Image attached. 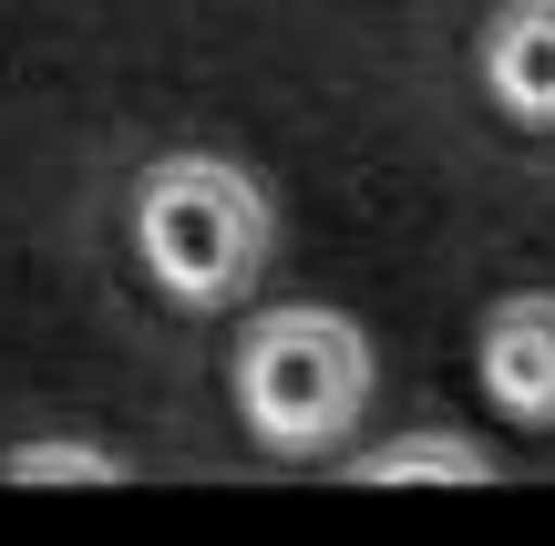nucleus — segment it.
<instances>
[{
	"mask_svg": "<svg viewBox=\"0 0 555 546\" xmlns=\"http://www.w3.org/2000/svg\"><path fill=\"white\" fill-rule=\"evenodd\" d=\"M483 392L515 423H555V300H504L483 320Z\"/></svg>",
	"mask_w": 555,
	"mask_h": 546,
	"instance_id": "7ed1b4c3",
	"label": "nucleus"
},
{
	"mask_svg": "<svg viewBox=\"0 0 555 546\" xmlns=\"http://www.w3.org/2000/svg\"><path fill=\"white\" fill-rule=\"evenodd\" d=\"M134 247H144L165 300L227 309L268 258V196L217 155H165L134 186Z\"/></svg>",
	"mask_w": 555,
	"mask_h": 546,
	"instance_id": "f257e3e1",
	"label": "nucleus"
},
{
	"mask_svg": "<svg viewBox=\"0 0 555 546\" xmlns=\"http://www.w3.org/2000/svg\"><path fill=\"white\" fill-rule=\"evenodd\" d=\"M237 403L268 454H330L371 403V341L339 309H268L237 341Z\"/></svg>",
	"mask_w": 555,
	"mask_h": 546,
	"instance_id": "f03ea898",
	"label": "nucleus"
},
{
	"mask_svg": "<svg viewBox=\"0 0 555 546\" xmlns=\"http://www.w3.org/2000/svg\"><path fill=\"white\" fill-rule=\"evenodd\" d=\"M360 485H483V454L453 433H412V444L360 454Z\"/></svg>",
	"mask_w": 555,
	"mask_h": 546,
	"instance_id": "39448f33",
	"label": "nucleus"
},
{
	"mask_svg": "<svg viewBox=\"0 0 555 546\" xmlns=\"http://www.w3.org/2000/svg\"><path fill=\"white\" fill-rule=\"evenodd\" d=\"M0 474L11 485H124V454H103V444H11Z\"/></svg>",
	"mask_w": 555,
	"mask_h": 546,
	"instance_id": "423d86ee",
	"label": "nucleus"
},
{
	"mask_svg": "<svg viewBox=\"0 0 555 546\" xmlns=\"http://www.w3.org/2000/svg\"><path fill=\"white\" fill-rule=\"evenodd\" d=\"M483 82H494L504 114L555 124V0H515V11L483 31Z\"/></svg>",
	"mask_w": 555,
	"mask_h": 546,
	"instance_id": "20e7f679",
	"label": "nucleus"
}]
</instances>
